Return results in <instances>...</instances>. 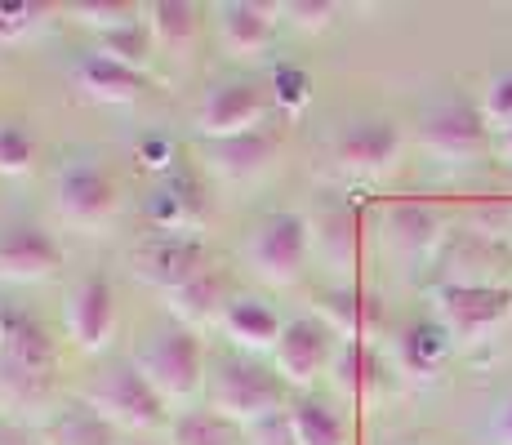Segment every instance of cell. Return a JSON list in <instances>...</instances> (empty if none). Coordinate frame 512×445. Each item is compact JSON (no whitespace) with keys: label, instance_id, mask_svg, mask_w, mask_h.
Returning a JSON list of instances; mask_svg holds the SVG:
<instances>
[{"label":"cell","instance_id":"f35d334b","mask_svg":"<svg viewBox=\"0 0 512 445\" xmlns=\"http://www.w3.org/2000/svg\"><path fill=\"white\" fill-rule=\"evenodd\" d=\"M490 441L495 445H512V397H504L490 414Z\"/></svg>","mask_w":512,"mask_h":445},{"label":"cell","instance_id":"7c38bea8","mask_svg":"<svg viewBox=\"0 0 512 445\" xmlns=\"http://www.w3.org/2000/svg\"><path fill=\"white\" fill-rule=\"evenodd\" d=\"M116 290L107 276H81V281L72 285V294H67V339L76 343L81 352H103L112 348L116 339Z\"/></svg>","mask_w":512,"mask_h":445},{"label":"cell","instance_id":"4dcf8cb0","mask_svg":"<svg viewBox=\"0 0 512 445\" xmlns=\"http://www.w3.org/2000/svg\"><path fill=\"white\" fill-rule=\"evenodd\" d=\"M94 49H98V54H107L112 63L134 67V72H143V67L152 63V54H156L152 36H147V23H130V27H121V32L98 36Z\"/></svg>","mask_w":512,"mask_h":445},{"label":"cell","instance_id":"836d02e7","mask_svg":"<svg viewBox=\"0 0 512 445\" xmlns=\"http://www.w3.org/2000/svg\"><path fill=\"white\" fill-rule=\"evenodd\" d=\"M481 116H486V125L495 134L512 130V67L504 72H495L481 89Z\"/></svg>","mask_w":512,"mask_h":445},{"label":"cell","instance_id":"44dd1931","mask_svg":"<svg viewBox=\"0 0 512 445\" xmlns=\"http://www.w3.org/2000/svg\"><path fill=\"white\" fill-rule=\"evenodd\" d=\"M223 334L232 348H241L245 356L259 352H277V339L285 330V321L272 312V303H263L259 294H232L228 312H223Z\"/></svg>","mask_w":512,"mask_h":445},{"label":"cell","instance_id":"52a82bcc","mask_svg":"<svg viewBox=\"0 0 512 445\" xmlns=\"http://www.w3.org/2000/svg\"><path fill=\"white\" fill-rule=\"evenodd\" d=\"M419 143L441 165H472L486 156L490 125L468 98H437L419 121Z\"/></svg>","mask_w":512,"mask_h":445},{"label":"cell","instance_id":"60d3db41","mask_svg":"<svg viewBox=\"0 0 512 445\" xmlns=\"http://www.w3.org/2000/svg\"><path fill=\"white\" fill-rule=\"evenodd\" d=\"M499 138V152H504L508 156V161H512V130H504V134H495Z\"/></svg>","mask_w":512,"mask_h":445},{"label":"cell","instance_id":"1f68e13d","mask_svg":"<svg viewBox=\"0 0 512 445\" xmlns=\"http://www.w3.org/2000/svg\"><path fill=\"white\" fill-rule=\"evenodd\" d=\"M54 5H36V0H0V45H18L36 36L49 23Z\"/></svg>","mask_w":512,"mask_h":445},{"label":"cell","instance_id":"6da1fadb","mask_svg":"<svg viewBox=\"0 0 512 445\" xmlns=\"http://www.w3.org/2000/svg\"><path fill=\"white\" fill-rule=\"evenodd\" d=\"M58 370V348L49 325L32 308L0 299V405L14 414L41 410Z\"/></svg>","mask_w":512,"mask_h":445},{"label":"cell","instance_id":"4316f807","mask_svg":"<svg viewBox=\"0 0 512 445\" xmlns=\"http://www.w3.org/2000/svg\"><path fill=\"white\" fill-rule=\"evenodd\" d=\"M312 250L321 254L330 267L348 272L357 263V214L348 205H334L317 223H312Z\"/></svg>","mask_w":512,"mask_h":445},{"label":"cell","instance_id":"ac0fdd59","mask_svg":"<svg viewBox=\"0 0 512 445\" xmlns=\"http://www.w3.org/2000/svg\"><path fill=\"white\" fill-rule=\"evenodd\" d=\"M317 316L339 334V343H374L383 334V308L379 299L357 285H334L321 294Z\"/></svg>","mask_w":512,"mask_h":445},{"label":"cell","instance_id":"7402d4cb","mask_svg":"<svg viewBox=\"0 0 512 445\" xmlns=\"http://www.w3.org/2000/svg\"><path fill=\"white\" fill-rule=\"evenodd\" d=\"M228 303H232V294H228V281H223L219 267H205L192 281H183L179 290L165 294V308H170V316L183 330H201V325L223 321Z\"/></svg>","mask_w":512,"mask_h":445},{"label":"cell","instance_id":"74e56055","mask_svg":"<svg viewBox=\"0 0 512 445\" xmlns=\"http://www.w3.org/2000/svg\"><path fill=\"white\" fill-rule=\"evenodd\" d=\"M250 441H254V445H294L290 428H285V414H281V419L259 423V428H250Z\"/></svg>","mask_w":512,"mask_h":445},{"label":"cell","instance_id":"ba28073f","mask_svg":"<svg viewBox=\"0 0 512 445\" xmlns=\"http://www.w3.org/2000/svg\"><path fill=\"white\" fill-rule=\"evenodd\" d=\"M339 361V334L330 330L321 316H294L285 321L277 352H272V370L281 374L285 388L312 392Z\"/></svg>","mask_w":512,"mask_h":445},{"label":"cell","instance_id":"9c48e42d","mask_svg":"<svg viewBox=\"0 0 512 445\" xmlns=\"http://www.w3.org/2000/svg\"><path fill=\"white\" fill-rule=\"evenodd\" d=\"M121 210V192H116V178L103 165L76 161L67 170H58L54 178V214L76 232H103L107 223Z\"/></svg>","mask_w":512,"mask_h":445},{"label":"cell","instance_id":"5b68a950","mask_svg":"<svg viewBox=\"0 0 512 445\" xmlns=\"http://www.w3.org/2000/svg\"><path fill=\"white\" fill-rule=\"evenodd\" d=\"M85 405L90 410L103 414L112 428L121 432H152L165 423V397L147 383V374L139 370L134 361H121L112 365V370L103 374V379L90 388V397H85Z\"/></svg>","mask_w":512,"mask_h":445},{"label":"cell","instance_id":"ab89813d","mask_svg":"<svg viewBox=\"0 0 512 445\" xmlns=\"http://www.w3.org/2000/svg\"><path fill=\"white\" fill-rule=\"evenodd\" d=\"M139 152L147 156V170H170V156H174V147L165 143V138H152V143H143Z\"/></svg>","mask_w":512,"mask_h":445},{"label":"cell","instance_id":"f546056e","mask_svg":"<svg viewBox=\"0 0 512 445\" xmlns=\"http://www.w3.org/2000/svg\"><path fill=\"white\" fill-rule=\"evenodd\" d=\"M170 445H236V428L205 405V410H183L170 423Z\"/></svg>","mask_w":512,"mask_h":445},{"label":"cell","instance_id":"cb8c5ba5","mask_svg":"<svg viewBox=\"0 0 512 445\" xmlns=\"http://www.w3.org/2000/svg\"><path fill=\"white\" fill-rule=\"evenodd\" d=\"M143 23L156 54L170 58L196 54V41H201V9L196 5H187V0H152V5H143Z\"/></svg>","mask_w":512,"mask_h":445},{"label":"cell","instance_id":"603a6c76","mask_svg":"<svg viewBox=\"0 0 512 445\" xmlns=\"http://www.w3.org/2000/svg\"><path fill=\"white\" fill-rule=\"evenodd\" d=\"M383 232H388V245L401 254V259H428L437 245H446V219H441L432 205H392L383 214Z\"/></svg>","mask_w":512,"mask_h":445},{"label":"cell","instance_id":"d590c367","mask_svg":"<svg viewBox=\"0 0 512 445\" xmlns=\"http://www.w3.org/2000/svg\"><path fill=\"white\" fill-rule=\"evenodd\" d=\"M272 103L285 116H299L312 103V81L303 67H277V81H272Z\"/></svg>","mask_w":512,"mask_h":445},{"label":"cell","instance_id":"ffe728a7","mask_svg":"<svg viewBox=\"0 0 512 445\" xmlns=\"http://www.w3.org/2000/svg\"><path fill=\"white\" fill-rule=\"evenodd\" d=\"M334 379H339V392L357 405H379L392 388V370L383 361V352L374 343H343L339 361H334Z\"/></svg>","mask_w":512,"mask_h":445},{"label":"cell","instance_id":"3957f363","mask_svg":"<svg viewBox=\"0 0 512 445\" xmlns=\"http://www.w3.org/2000/svg\"><path fill=\"white\" fill-rule=\"evenodd\" d=\"M512 316V290L508 285H446L432 290V321L446 330L455 348H477L495 339Z\"/></svg>","mask_w":512,"mask_h":445},{"label":"cell","instance_id":"8d00e7d4","mask_svg":"<svg viewBox=\"0 0 512 445\" xmlns=\"http://www.w3.org/2000/svg\"><path fill=\"white\" fill-rule=\"evenodd\" d=\"M339 14L343 5H334V0H290V5H281V18L294 23L299 32H326Z\"/></svg>","mask_w":512,"mask_h":445},{"label":"cell","instance_id":"83f0119b","mask_svg":"<svg viewBox=\"0 0 512 445\" xmlns=\"http://www.w3.org/2000/svg\"><path fill=\"white\" fill-rule=\"evenodd\" d=\"M450 348H455V343L446 339V330H441L437 321L432 325H410V330L401 334V343H397V365L406 374H415V379H428V374L441 370V361L450 356Z\"/></svg>","mask_w":512,"mask_h":445},{"label":"cell","instance_id":"d6986e66","mask_svg":"<svg viewBox=\"0 0 512 445\" xmlns=\"http://www.w3.org/2000/svg\"><path fill=\"white\" fill-rule=\"evenodd\" d=\"M72 85L81 98H90V103H134V98L147 89L143 72H134V67L125 63H112L107 54H98V49H90V54H81L72 63Z\"/></svg>","mask_w":512,"mask_h":445},{"label":"cell","instance_id":"30bf717a","mask_svg":"<svg viewBox=\"0 0 512 445\" xmlns=\"http://www.w3.org/2000/svg\"><path fill=\"white\" fill-rule=\"evenodd\" d=\"M263 116H268V94H263L259 85L254 81H223L201 98V107H196V134H201L205 143H219V138L259 130Z\"/></svg>","mask_w":512,"mask_h":445},{"label":"cell","instance_id":"9a60e30c","mask_svg":"<svg viewBox=\"0 0 512 445\" xmlns=\"http://www.w3.org/2000/svg\"><path fill=\"white\" fill-rule=\"evenodd\" d=\"M63 267V245L36 223L0 232V285H36Z\"/></svg>","mask_w":512,"mask_h":445},{"label":"cell","instance_id":"d4e9b609","mask_svg":"<svg viewBox=\"0 0 512 445\" xmlns=\"http://www.w3.org/2000/svg\"><path fill=\"white\" fill-rule=\"evenodd\" d=\"M285 428H290L294 445H348V423H343L339 405L326 397H312V392L290 397Z\"/></svg>","mask_w":512,"mask_h":445},{"label":"cell","instance_id":"f1b7e54d","mask_svg":"<svg viewBox=\"0 0 512 445\" xmlns=\"http://www.w3.org/2000/svg\"><path fill=\"white\" fill-rule=\"evenodd\" d=\"M49 445H121V428H112L90 405H72L49 419Z\"/></svg>","mask_w":512,"mask_h":445},{"label":"cell","instance_id":"d6a6232c","mask_svg":"<svg viewBox=\"0 0 512 445\" xmlns=\"http://www.w3.org/2000/svg\"><path fill=\"white\" fill-rule=\"evenodd\" d=\"M36 165V134L23 121H5L0 125V174L5 178H23Z\"/></svg>","mask_w":512,"mask_h":445},{"label":"cell","instance_id":"e0dca14e","mask_svg":"<svg viewBox=\"0 0 512 445\" xmlns=\"http://www.w3.org/2000/svg\"><path fill=\"white\" fill-rule=\"evenodd\" d=\"M277 147H281V134L259 125V130H250V134L205 143V156H210V170L219 178H228V183H250V178L268 174Z\"/></svg>","mask_w":512,"mask_h":445},{"label":"cell","instance_id":"277c9868","mask_svg":"<svg viewBox=\"0 0 512 445\" xmlns=\"http://www.w3.org/2000/svg\"><path fill=\"white\" fill-rule=\"evenodd\" d=\"M312 254V223L294 210H272L245 236V263L268 285H294Z\"/></svg>","mask_w":512,"mask_h":445},{"label":"cell","instance_id":"2e32d148","mask_svg":"<svg viewBox=\"0 0 512 445\" xmlns=\"http://www.w3.org/2000/svg\"><path fill=\"white\" fill-rule=\"evenodd\" d=\"M277 27H281L277 5H259V0H223V5L214 9V32H219V45L228 49L232 58L268 54L272 41H277Z\"/></svg>","mask_w":512,"mask_h":445},{"label":"cell","instance_id":"5bb4252c","mask_svg":"<svg viewBox=\"0 0 512 445\" xmlns=\"http://www.w3.org/2000/svg\"><path fill=\"white\" fill-rule=\"evenodd\" d=\"M205 267H210L205 245L183 232H156L152 241H143L139 254H134V272H139L147 285H156L161 294L179 290L183 281H192Z\"/></svg>","mask_w":512,"mask_h":445},{"label":"cell","instance_id":"7a4b0ae2","mask_svg":"<svg viewBox=\"0 0 512 445\" xmlns=\"http://www.w3.org/2000/svg\"><path fill=\"white\" fill-rule=\"evenodd\" d=\"M285 383L277 370H268V365L250 361V356H241V361H228L219 365V374L210 379V410L219 414V419H228L232 428H259V423L268 419H281L290 397H285Z\"/></svg>","mask_w":512,"mask_h":445},{"label":"cell","instance_id":"4fadbf2b","mask_svg":"<svg viewBox=\"0 0 512 445\" xmlns=\"http://www.w3.org/2000/svg\"><path fill=\"white\" fill-rule=\"evenodd\" d=\"M401 156V134L392 121H352L348 130L334 138V165L348 178L374 183L397 165Z\"/></svg>","mask_w":512,"mask_h":445},{"label":"cell","instance_id":"484cf974","mask_svg":"<svg viewBox=\"0 0 512 445\" xmlns=\"http://www.w3.org/2000/svg\"><path fill=\"white\" fill-rule=\"evenodd\" d=\"M147 214H152L156 232H183V236H192L196 223H201V214H205V201H201V192H196L192 178L170 174L152 192V201H147Z\"/></svg>","mask_w":512,"mask_h":445},{"label":"cell","instance_id":"e575fe53","mask_svg":"<svg viewBox=\"0 0 512 445\" xmlns=\"http://www.w3.org/2000/svg\"><path fill=\"white\" fill-rule=\"evenodd\" d=\"M72 14H76V23L90 27L94 36L121 32V27H130V23H143V9L139 5H76Z\"/></svg>","mask_w":512,"mask_h":445},{"label":"cell","instance_id":"8fae6325","mask_svg":"<svg viewBox=\"0 0 512 445\" xmlns=\"http://www.w3.org/2000/svg\"><path fill=\"white\" fill-rule=\"evenodd\" d=\"M441 267H446V285H504V276L512 272V245L477 227H464L446 236Z\"/></svg>","mask_w":512,"mask_h":445},{"label":"cell","instance_id":"8992f818","mask_svg":"<svg viewBox=\"0 0 512 445\" xmlns=\"http://www.w3.org/2000/svg\"><path fill=\"white\" fill-rule=\"evenodd\" d=\"M134 365H139L147 374V383L165 397V405L196 397L205 383V348H201V339H196V330H183V325H170V330L152 334Z\"/></svg>","mask_w":512,"mask_h":445}]
</instances>
